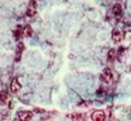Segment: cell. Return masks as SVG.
Wrapping results in <instances>:
<instances>
[{
  "instance_id": "1",
  "label": "cell",
  "mask_w": 131,
  "mask_h": 121,
  "mask_svg": "<svg viewBox=\"0 0 131 121\" xmlns=\"http://www.w3.org/2000/svg\"><path fill=\"white\" fill-rule=\"evenodd\" d=\"M100 80H102L103 83H105V84H111L112 80H113V74H112V71H111L109 68H104L103 72H102V75H100Z\"/></svg>"
},
{
  "instance_id": "2",
  "label": "cell",
  "mask_w": 131,
  "mask_h": 121,
  "mask_svg": "<svg viewBox=\"0 0 131 121\" xmlns=\"http://www.w3.org/2000/svg\"><path fill=\"white\" fill-rule=\"evenodd\" d=\"M32 116H34V113L31 111H19L17 113V117L19 121H30L32 118Z\"/></svg>"
},
{
  "instance_id": "3",
  "label": "cell",
  "mask_w": 131,
  "mask_h": 121,
  "mask_svg": "<svg viewBox=\"0 0 131 121\" xmlns=\"http://www.w3.org/2000/svg\"><path fill=\"white\" fill-rule=\"evenodd\" d=\"M91 120L93 121H105V113L103 111H94L91 113Z\"/></svg>"
},
{
  "instance_id": "4",
  "label": "cell",
  "mask_w": 131,
  "mask_h": 121,
  "mask_svg": "<svg viewBox=\"0 0 131 121\" xmlns=\"http://www.w3.org/2000/svg\"><path fill=\"white\" fill-rule=\"evenodd\" d=\"M36 13V2L35 0H31L30 4H28V8H27V16L28 17H34Z\"/></svg>"
},
{
  "instance_id": "5",
  "label": "cell",
  "mask_w": 131,
  "mask_h": 121,
  "mask_svg": "<svg viewBox=\"0 0 131 121\" xmlns=\"http://www.w3.org/2000/svg\"><path fill=\"white\" fill-rule=\"evenodd\" d=\"M21 90V84L18 81V79H13L10 83V92L12 93H18Z\"/></svg>"
},
{
  "instance_id": "6",
  "label": "cell",
  "mask_w": 131,
  "mask_h": 121,
  "mask_svg": "<svg viewBox=\"0 0 131 121\" xmlns=\"http://www.w3.org/2000/svg\"><path fill=\"white\" fill-rule=\"evenodd\" d=\"M112 12H113V14H114L116 17H122V13H123L119 4H114L113 8H112Z\"/></svg>"
},
{
  "instance_id": "7",
  "label": "cell",
  "mask_w": 131,
  "mask_h": 121,
  "mask_svg": "<svg viewBox=\"0 0 131 121\" xmlns=\"http://www.w3.org/2000/svg\"><path fill=\"white\" fill-rule=\"evenodd\" d=\"M112 39H113L114 43H119V41L122 40V34H121V31L113 30V32H112Z\"/></svg>"
},
{
  "instance_id": "8",
  "label": "cell",
  "mask_w": 131,
  "mask_h": 121,
  "mask_svg": "<svg viewBox=\"0 0 131 121\" xmlns=\"http://www.w3.org/2000/svg\"><path fill=\"white\" fill-rule=\"evenodd\" d=\"M23 50H25V45H23L22 43H19L18 46H17V52H16V60H19V59H21Z\"/></svg>"
},
{
  "instance_id": "9",
  "label": "cell",
  "mask_w": 131,
  "mask_h": 121,
  "mask_svg": "<svg viewBox=\"0 0 131 121\" xmlns=\"http://www.w3.org/2000/svg\"><path fill=\"white\" fill-rule=\"evenodd\" d=\"M32 34H34V31H32V27H31V26H26V27L23 28V36H26V37H31Z\"/></svg>"
},
{
  "instance_id": "10",
  "label": "cell",
  "mask_w": 131,
  "mask_h": 121,
  "mask_svg": "<svg viewBox=\"0 0 131 121\" xmlns=\"http://www.w3.org/2000/svg\"><path fill=\"white\" fill-rule=\"evenodd\" d=\"M72 120H75V121H84V115L82 113H72L71 116H70Z\"/></svg>"
},
{
  "instance_id": "11",
  "label": "cell",
  "mask_w": 131,
  "mask_h": 121,
  "mask_svg": "<svg viewBox=\"0 0 131 121\" xmlns=\"http://www.w3.org/2000/svg\"><path fill=\"white\" fill-rule=\"evenodd\" d=\"M114 58H116V50L114 49H111L108 52V62H112Z\"/></svg>"
},
{
  "instance_id": "12",
  "label": "cell",
  "mask_w": 131,
  "mask_h": 121,
  "mask_svg": "<svg viewBox=\"0 0 131 121\" xmlns=\"http://www.w3.org/2000/svg\"><path fill=\"white\" fill-rule=\"evenodd\" d=\"M22 35H23V31H21V28H18V30L14 31V36H16V39H19Z\"/></svg>"
},
{
  "instance_id": "13",
  "label": "cell",
  "mask_w": 131,
  "mask_h": 121,
  "mask_svg": "<svg viewBox=\"0 0 131 121\" xmlns=\"http://www.w3.org/2000/svg\"><path fill=\"white\" fill-rule=\"evenodd\" d=\"M7 97H8V94L5 93V92H0V100H7Z\"/></svg>"
},
{
  "instance_id": "14",
  "label": "cell",
  "mask_w": 131,
  "mask_h": 121,
  "mask_svg": "<svg viewBox=\"0 0 131 121\" xmlns=\"http://www.w3.org/2000/svg\"><path fill=\"white\" fill-rule=\"evenodd\" d=\"M14 121H19V120H14Z\"/></svg>"
}]
</instances>
